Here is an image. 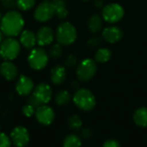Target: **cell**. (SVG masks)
Listing matches in <instances>:
<instances>
[{"label": "cell", "instance_id": "obj_25", "mask_svg": "<svg viewBox=\"0 0 147 147\" xmlns=\"http://www.w3.org/2000/svg\"><path fill=\"white\" fill-rule=\"evenodd\" d=\"M16 7L21 10H31L34 4L35 0H16Z\"/></svg>", "mask_w": 147, "mask_h": 147}, {"label": "cell", "instance_id": "obj_8", "mask_svg": "<svg viewBox=\"0 0 147 147\" xmlns=\"http://www.w3.org/2000/svg\"><path fill=\"white\" fill-rule=\"evenodd\" d=\"M55 14L54 5L53 2L44 1L40 3L35 9L34 16L35 20L40 23L47 22L50 20Z\"/></svg>", "mask_w": 147, "mask_h": 147}, {"label": "cell", "instance_id": "obj_30", "mask_svg": "<svg viewBox=\"0 0 147 147\" xmlns=\"http://www.w3.org/2000/svg\"><path fill=\"white\" fill-rule=\"evenodd\" d=\"M65 63V66H67L69 68L74 67L78 63V58L75 55H70L66 57Z\"/></svg>", "mask_w": 147, "mask_h": 147}, {"label": "cell", "instance_id": "obj_23", "mask_svg": "<svg viewBox=\"0 0 147 147\" xmlns=\"http://www.w3.org/2000/svg\"><path fill=\"white\" fill-rule=\"evenodd\" d=\"M71 99V94L66 90H61L55 95V102L59 106H65Z\"/></svg>", "mask_w": 147, "mask_h": 147}, {"label": "cell", "instance_id": "obj_22", "mask_svg": "<svg viewBox=\"0 0 147 147\" xmlns=\"http://www.w3.org/2000/svg\"><path fill=\"white\" fill-rule=\"evenodd\" d=\"M81 138L76 134H70L66 136L63 141V147H81Z\"/></svg>", "mask_w": 147, "mask_h": 147}, {"label": "cell", "instance_id": "obj_36", "mask_svg": "<svg viewBox=\"0 0 147 147\" xmlns=\"http://www.w3.org/2000/svg\"><path fill=\"white\" fill-rule=\"evenodd\" d=\"M71 86H72V88H77V90H78V88H79V85H78V81H73L72 84H71Z\"/></svg>", "mask_w": 147, "mask_h": 147}, {"label": "cell", "instance_id": "obj_14", "mask_svg": "<svg viewBox=\"0 0 147 147\" xmlns=\"http://www.w3.org/2000/svg\"><path fill=\"white\" fill-rule=\"evenodd\" d=\"M102 36L103 40L109 43H115L119 42L122 36H123V32L122 30L116 26H110L107 27L102 30Z\"/></svg>", "mask_w": 147, "mask_h": 147}, {"label": "cell", "instance_id": "obj_33", "mask_svg": "<svg viewBox=\"0 0 147 147\" xmlns=\"http://www.w3.org/2000/svg\"><path fill=\"white\" fill-rule=\"evenodd\" d=\"M92 135H93V131H92V129L90 128V127H85V128H84V129L82 130V132H81V136H82V138L84 139H88L91 138Z\"/></svg>", "mask_w": 147, "mask_h": 147}, {"label": "cell", "instance_id": "obj_41", "mask_svg": "<svg viewBox=\"0 0 147 147\" xmlns=\"http://www.w3.org/2000/svg\"><path fill=\"white\" fill-rule=\"evenodd\" d=\"M2 1H6V0H2Z\"/></svg>", "mask_w": 147, "mask_h": 147}, {"label": "cell", "instance_id": "obj_3", "mask_svg": "<svg viewBox=\"0 0 147 147\" xmlns=\"http://www.w3.org/2000/svg\"><path fill=\"white\" fill-rule=\"evenodd\" d=\"M55 37L58 43L65 46L71 45L77 39V29L71 23L64 22L58 26Z\"/></svg>", "mask_w": 147, "mask_h": 147}, {"label": "cell", "instance_id": "obj_40", "mask_svg": "<svg viewBox=\"0 0 147 147\" xmlns=\"http://www.w3.org/2000/svg\"><path fill=\"white\" fill-rule=\"evenodd\" d=\"M83 1H89V0H83Z\"/></svg>", "mask_w": 147, "mask_h": 147}, {"label": "cell", "instance_id": "obj_26", "mask_svg": "<svg viewBox=\"0 0 147 147\" xmlns=\"http://www.w3.org/2000/svg\"><path fill=\"white\" fill-rule=\"evenodd\" d=\"M62 54H63V49L61 44L59 43L53 45L49 50V55L53 59H59L62 55Z\"/></svg>", "mask_w": 147, "mask_h": 147}, {"label": "cell", "instance_id": "obj_35", "mask_svg": "<svg viewBox=\"0 0 147 147\" xmlns=\"http://www.w3.org/2000/svg\"><path fill=\"white\" fill-rule=\"evenodd\" d=\"M95 6L97 8V9H102L103 8V2L102 0H96L95 1Z\"/></svg>", "mask_w": 147, "mask_h": 147}, {"label": "cell", "instance_id": "obj_4", "mask_svg": "<svg viewBox=\"0 0 147 147\" xmlns=\"http://www.w3.org/2000/svg\"><path fill=\"white\" fill-rule=\"evenodd\" d=\"M21 51L20 42L14 37H8L0 44V56L6 61L16 59Z\"/></svg>", "mask_w": 147, "mask_h": 147}, {"label": "cell", "instance_id": "obj_24", "mask_svg": "<svg viewBox=\"0 0 147 147\" xmlns=\"http://www.w3.org/2000/svg\"><path fill=\"white\" fill-rule=\"evenodd\" d=\"M68 126H69L70 129H71L73 131H78L79 129H81V127L83 126V120L78 115L73 114V115L70 116L68 119Z\"/></svg>", "mask_w": 147, "mask_h": 147}, {"label": "cell", "instance_id": "obj_9", "mask_svg": "<svg viewBox=\"0 0 147 147\" xmlns=\"http://www.w3.org/2000/svg\"><path fill=\"white\" fill-rule=\"evenodd\" d=\"M9 137L12 144L16 147L27 146L30 140L28 130L22 126H18L13 128Z\"/></svg>", "mask_w": 147, "mask_h": 147}, {"label": "cell", "instance_id": "obj_15", "mask_svg": "<svg viewBox=\"0 0 147 147\" xmlns=\"http://www.w3.org/2000/svg\"><path fill=\"white\" fill-rule=\"evenodd\" d=\"M0 73L5 80L13 81L18 75V69L10 61H5L0 65Z\"/></svg>", "mask_w": 147, "mask_h": 147}, {"label": "cell", "instance_id": "obj_13", "mask_svg": "<svg viewBox=\"0 0 147 147\" xmlns=\"http://www.w3.org/2000/svg\"><path fill=\"white\" fill-rule=\"evenodd\" d=\"M54 33L50 27H41L36 33V41L39 46H47L53 42Z\"/></svg>", "mask_w": 147, "mask_h": 147}, {"label": "cell", "instance_id": "obj_21", "mask_svg": "<svg viewBox=\"0 0 147 147\" xmlns=\"http://www.w3.org/2000/svg\"><path fill=\"white\" fill-rule=\"evenodd\" d=\"M112 56V53L110 51V49H107V48H101L99 49H97L96 55H95V59L96 62L99 63H104L107 62L110 60Z\"/></svg>", "mask_w": 147, "mask_h": 147}, {"label": "cell", "instance_id": "obj_1", "mask_svg": "<svg viewBox=\"0 0 147 147\" xmlns=\"http://www.w3.org/2000/svg\"><path fill=\"white\" fill-rule=\"evenodd\" d=\"M24 26L22 14L16 10H9L0 21V29L8 37H15L21 34Z\"/></svg>", "mask_w": 147, "mask_h": 147}, {"label": "cell", "instance_id": "obj_39", "mask_svg": "<svg viewBox=\"0 0 147 147\" xmlns=\"http://www.w3.org/2000/svg\"><path fill=\"white\" fill-rule=\"evenodd\" d=\"M1 18H2V17H1V13H0V21H1Z\"/></svg>", "mask_w": 147, "mask_h": 147}, {"label": "cell", "instance_id": "obj_37", "mask_svg": "<svg viewBox=\"0 0 147 147\" xmlns=\"http://www.w3.org/2000/svg\"><path fill=\"white\" fill-rule=\"evenodd\" d=\"M3 41V33L2 32V30L0 29V44H1V42Z\"/></svg>", "mask_w": 147, "mask_h": 147}, {"label": "cell", "instance_id": "obj_19", "mask_svg": "<svg viewBox=\"0 0 147 147\" xmlns=\"http://www.w3.org/2000/svg\"><path fill=\"white\" fill-rule=\"evenodd\" d=\"M88 28L91 33L96 34V33L100 32L102 29V17L97 14L92 15L88 21Z\"/></svg>", "mask_w": 147, "mask_h": 147}, {"label": "cell", "instance_id": "obj_7", "mask_svg": "<svg viewBox=\"0 0 147 147\" xmlns=\"http://www.w3.org/2000/svg\"><path fill=\"white\" fill-rule=\"evenodd\" d=\"M124 16V9L118 3H109L102 8V19L109 23H115Z\"/></svg>", "mask_w": 147, "mask_h": 147}, {"label": "cell", "instance_id": "obj_31", "mask_svg": "<svg viewBox=\"0 0 147 147\" xmlns=\"http://www.w3.org/2000/svg\"><path fill=\"white\" fill-rule=\"evenodd\" d=\"M27 101H28V104H29V105L33 106L34 108H37L38 107H40V106L41 105V104H40V102L37 100V98H36L34 94L30 95V96L28 98Z\"/></svg>", "mask_w": 147, "mask_h": 147}, {"label": "cell", "instance_id": "obj_16", "mask_svg": "<svg viewBox=\"0 0 147 147\" xmlns=\"http://www.w3.org/2000/svg\"><path fill=\"white\" fill-rule=\"evenodd\" d=\"M20 43L26 49H33L37 43L36 35L29 29L22 31L20 35Z\"/></svg>", "mask_w": 147, "mask_h": 147}, {"label": "cell", "instance_id": "obj_29", "mask_svg": "<svg viewBox=\"0 0 147 147\" xmlns=\"http://www.w3.org/2000/svg\"><path fill=\"white\" fill-rule=\"evenodd\" d=\"M35 109L36 108H34L33 106H31L29 104H27V105L23 106L22 112L24 116H26L28 118H30V117H32L35 113Z\"/></svg>", "mask_w": 147, "mask_h": 147}, {"label": "cell", "instance_id": "obj_32", "mask_svg": "<svg viewBox=\"0 0 147 147\" xmlns=\"http://www.w3.org/2000/svg\"><path fill=\"white\" fill-rule=\"evenodd\" d=\"M102 147H121V145H120L118 140L114 139H110L106 140L103 143Z\"/></svg>", "mask_w": 147, "mask_h": 147}, {"label": "cell", "instance_id": "obj_6", "mask_svg": "<svg viewBox=\"0 0 147 147\" xmlns=\"http://www.w3.org/2000/svg\"><path fill=\"white\" fill-rule=\"evenodd\" d=\"M28 62L33 69L41 70L47 65L48 62L47 53L43 49L40 48L34 49L28 55Z\"/></svg>", "mask_w": 147, "mask_h": 147}, {"label": "cell", "instance_id": "obj_10", "mask_svg": "<svg viewBox=\"0 0 147 147\" xmlns=\"http://www.w3.org/2000/svg\"><path fill=\"white\" fill-rule=\"evenodd\" d=\"M35 118L37 121L43 126L51 125L55 119V113L53 109L47 104L40 105L35 109Z\"/></svg>", "mask_w": 147, "mask_h": 147}, {"label": "cell", "instance_id": "obj_12", "mask_svg": "<svg viewBox=\"0 0 147 147\" xmlns=\"http://www.w3.org/2000/svg\"><path fill=\"white\" fill-rule=\"evenodd\" d=\"M34 90L33 81L23 75H21L16 84V91L21 96H28Z\"/></svg>", "mask_w": 147, "mask_h": 147}, {"label": "cell", "instance_id": "obj_5", "mask_svg": "<svg viewBox=\"0 0 147 147\" xmlns=\"http://www.w3.org/2000/svg\"><path fill=\"white\" fill-rule=\"evenodd\" d=\"M96 70V62L92 59H85L78 64L77 68V76L81 81H88L95 76Z\"/></svg>", "mask_w": 147, "mask_h": 147}, {"label": "cell", "instance_id": "obj_34", "mask_svg": "<svg viewBox=\"0 0 147 147\" xmlns=\"http://www.w3.org/2000/svg\"><path fill=\"white\" fill-rule=\"evenodd\" d=\"M3 5L4 8L12 10V9L16 6V3L15 0H6V1H3Z\"/></svg>", "mask_w": 147, "mask_h": 147}, {"label": "cell", "instance_id": "obj_27", "mask_svg": "<svg viewBox=\"0 0 147 147\" xmlns=\"http://www.w3.org/2000/svg\"><path fill=\"white\" fill-rule=\"evenodd\" d=\"M103 41L102 36H93L91 37L89 41H88V46L90 49H94V48H97L100 45H102Z\"/></svg>", "mask_w": 147, "mask_h": 147}, {"label": "cell", "instance_id": "obj_20", "mask_svg": "<svg viewBox=\"0 0 147 147\" xmlns=\"http://www.w3.org/2000/svg\"><path fill=\"white\" fill-rule=\"evenodd\" d=\"M54 5V10H55V15L59 18V19H64L68 15V10L66 7V3L65 0H59L56 2H53Z\"/></svg>", "mask_w": 147, "mask_h": 147}, {"label": "cell", "instance_id": "obj_18", "mask_svg": "<svg viewBox=\"0 0 147 147\" xmlns=\"http://www.w3.org/2000/svg\"><path fill=\"white\" fill-rule=\"evenodd\" d=\"M134 120L138 126H147V107H142L138 108L134 114Z\"/></svg>", "mask_w": 147, "mask_h": 147}, {"label": "cell", "instance_id": "obj_11", "mask_svg": "<svg viewBox=\"0 0 147 147\" xmlns=\"http://www.w3.org/2000/svg\"><path fill=\"white\" fill-rule=\"evenodd\" d=\"M33 94L37 98V100L40 102L41 105H44L47 104L52 100L53 91L48 84L41 82L34 88Z\"/></svg>", "mask_w": 147, "mask_h": 147}, {"label": "cell", "instance_id": "obj_2", "mask_svg": "<svg viewBox=\"0 0 147 147\" xmlns=\"http://www.w3.org/2000/svg\"><path fill=\"white\" fill-rule=\"evenodd\" d=\"M74 104L81 110L89 112L94 109L96 101L91 91L86 88H78L73 95Z\"/></svg>", "mask_w": 147, "mask_h": 147}, {"label": "cell", "instance_id": "obj_28", "mask_svg": "<svg viewBox=\"0 0 147 147\" xmlns=\"http://www.w3.org/2000/svg\"><path fill=\"white\" fill-rule=\"evenodd\" d=\"M11 145L10 137L4 133H0V147H11Z\"/></svg>", "mask_w": 147, "mask_h": 147}, {"label": "cell", "instance_id": "obj_38", "mask_svg": "<svg viewBox=\"0 0 147 147\" xmlns=\"http://www.w3.org/2000/svg\"><path fill=\"white\" fill-rule=\"evenodd\" d=\"M53 2H56V1H59V0H52Z\"/></svg>", "mask_w": 147, "mask_h": 147}, {"label": "cell", "instance_id": "obj_17", "mask_svg": "<svg viewBox=\"0 0 147 147\" xmlns=\"http://www.w3.org/2000/svg\"><path fill=\"white\" fill-rule=\"evenodd\" d=\"M66 78V70L65 67L61 65H57L53 67L51 70V81L54 85L62 84Z\"/></svg>", "mask_w": 147, "mask_h": 147}]
</instances>
